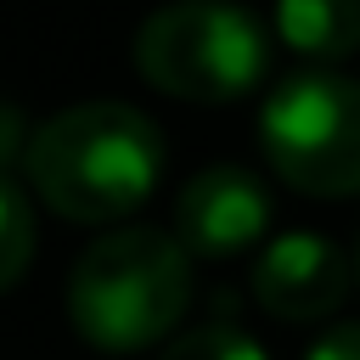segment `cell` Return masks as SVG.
Here are the masks:
<instances>
[{
    "label": "cell",
    "instance_id": "7a4b0ae2",
    "mask_svg": "<svg viewBox=\"0 0 360 360\" xmlns=\"http://www.w3.org/2000/svg\"><path fill=\"white\" fill-rule=\"evenodd\" d=\"M191 298V264L186 248L169 231L152 225H124L90 242L68 276V315L73 332L90 349L107 354H135L180 321Z\"/></svg>",
    "mask_w": 360,
    "mask_h": 360
},
{
    "label": "cell",
    "instance_id": "ba28073f",
    "mask_svg": "<svg viewBox=\"0 0 360 360\" xmlns=\"http://www.w3.org/2000/svg\"><path fill=\"white\" fill-rule=\"evenodd\" d=\"M28 259H34V202L11 174H0V292L22 281Z\"/></svg>",
    "mask_w": 360,
    "mask_h": 360
},
{
    "label": "cell",
    "instance_id": "52a82bcc",
    "mask_svg": "<svg viewBox=\"0 0 360 360\" xmlns=\"http://www.w3.org/2000/svg\"><path fill=\"white\" fill-rule=\"evenodd\" d=\"M276 34L315 68L360 51V0H276Z\"/></svg>",
    "mask_w": 360,
    "mask_h": 360
},
{
    "label": "cell",
    "instance_id": "9c48e42d",
    "mask_svg": "<svg viewBox=\"0 0 360 360\" xmlns=\"http://www.w3.org/2000/svg\"><path fill=\"white\" fill-rule=\"evenodd\" d=\"M158 360H264V349L242 326H202V332L174 338Z\"/></svg>",
    "mask_w": 360,
    "mask_h": 360
},
{
    "label": "cell",
    "instance_id": "8992f818",
    "mask_svg": "<svg viewBox=\"0 0 360 360\" xmlns=\"http://www.w3.org/2000/svg\"><path fill=\"white\" fill-rule=\"evenodd\" d=\"M349 276L354 264L343 259V248L321 231H287L276 236L259 264H253V292L270 315L281 321H321L349 298Z\"/></svg>",
    "mask_w": 360,
    "mask_h": 360
},
{
    "label": "cell",
    "instance_id": "7c38bea8",
    "mask_svg": "<svg viewBox=\"0 0 360 360\" xmlns=\"http://www.w3.org/2000/svg\"><path fill=\"white\" fill-rule=\"evenodd\" d=\"M354 276H360V253H354Z\"/></svg>",
    "mask_w": 360,
    "mask_h": 360
},
{
    "label": "cell",
    "instance_id": "5b68a950",
    "mask_svg": "<svg viewBox=\"0 0 360 360\" xmlns=\"http://www.w3.org/2000/svg\"><path fill=\"white\" fill-rule=\"evenodd\" d=\"M270 231V191L242 163H208L180 186L174 242L197 259H225Z\"/></svg>",
    "mask_w": 360,
    "mask_h": 360
},
{
    "label": "cell",
    "instance_id": "277c9868",
    "mask_svg": "<svg viewBox=\"0 0 360 360\" xmlns=\"http://www.w3.org/2000/svg\"><path fill=\"white\" fill-rule=\"evenodd\" d=\"M270 169L304 197L360 191V79L338 68H298L276 79L259 112Z\"/></svg>",
    "mask_w": 360,
    "mask_h": 360
},
{
    "label": "cell",
    "instance_id": "30bf717a",
    "mask_svg": "<svg viewBox=\"0 0 360 360\" xmlns=\"http://www.w3.org/2000/svg\"><path fill=\"white\" fill-rule=\"evenodd\" d=\"M22 152H28V124L11 101H0V174L6 163H22Z\"/></svg>",
    "mask_w": 360,
    "mask_h": 360
},
{
    "label": "cell",
    "instance_id": "6da1fadb",
    "mask_svg": "<svg viewBox=\"0 0 360 360\" xmlns=\"http://www.w3.org/2000/svg\"><path fill=\"white\" fill-rule=\"evenodd\" d=\"M22 174L34 197L79 225L135 214L163 180V135L124 101H79L28 135Z\"/></svg>",
    "mask_w": 360,
    "mask_h": 360
},
{
    "label": "cell",
    "instance_id": "3957f363",
    "mask_svg": "<svg viewBox=\"0 0 360 360\" xmlns=\"http://www.w3.org/2000/svg\"><path fill=\"white\" fill-rule=\"evenodd\" d=\"M135 68L174 101H236L264 79L270 39L259 17L231 0H174L141 22Z\"/></svg>",
    "mask_w": 360,
    "mask_h": 360
},
{
    "label": "cell",
    "instance_id": "8fae6325",
    "mask_svg": "<svg viewBox=\"0 0 360 360\" xmlns=\"http://www.w3.org/2000/svg\"><path fill=\"white\" fill-rule=\"evenodd\" d=\"M304 360H360V326H332L326 338H315Z\"/></svg>",
    "mask_w": 360,
    "mask_h": 360
}]
</instances>
